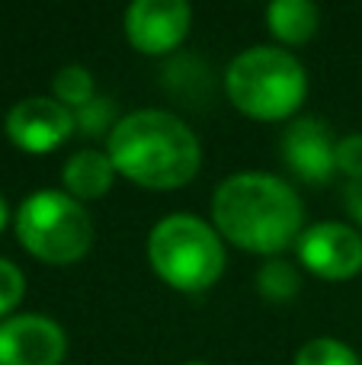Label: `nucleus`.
Masks as SVG:
<instances>
[{
	"instance_id": "nucleus-7",
	"label": "nucleus",
	"mask_w": 362,
	"mask_h": 365,
	"mask_svg": "<svg viewBox=\"0 0 362 365\" xmlns=\"http://www.w3.org/2000/svg\"><path fill=\"white\" fill-rule=\"evenodd\" d=\"M74 113L61 106L51 96H29L19 100L16 106L6 113V135L19 151L45 154L61 148L64 141L74 135Z\"/></svg>"
},
{
	"instance_id": "nucleus-21",
	"label": "nucleus",
	"mask_w": 362,
	"mask_h": 365,
	"mask_svg": "<svg viewBox=\"0 0 362 365\" xmlns=\"http://www.w3.org/2000/svg\"><path fill=\"white\" fill-rule=\"evenodd\" d=\"M190 365H202V362H190Z\"/></svg>"
},
{
	"instance_id": "nucleus-2",
	"label": "nucleus",
	"mask_w": 362,
	"mask_h": 365,
	"mask_svg": "<svg viewBox=\"0 0 362 365\" xmlns=\"http://www.w3.org/2000/svg\"><path fill=\"white\" fill-rule=\"evenodd\" d=\"M106 154L115 173L145 189H180L199 173L202 148L180 115L138 109L119 119Z\"/></svg>"
},
{
	"instance_id": "nucleus-5",
	"label": "nucleus",
	"mask_w": 362,
	"mask_h": 365,
	"mask_svg": "<svg viewBox=\"0 0 362 365\" xmlns=\"http://www.w3.org/2000/svg\"><path fill=\"white\" fill-rule=\"evenodd\" d=\"M16 237L42 263L68 266L87 257L93 244V221L74 195L42 189L19 205Z\"/></svg>"
},
{
	"instance_id": "nucleus-10",
	"label": "nucleus",
	"mask_w": 362,
	"mask_h": 365,
	"mask_svg": "<svg viewBox=\"0 0 362 365\" xmlns=\"http://www.w3.org/2000/svg\"><path fill=\"white\" fill-rule=\"evenodd\" d=\"M282 158L289 170L311 186H324L337 170V141L324 119H295L282 135Z\"/></svg>"
},
{
	"instance_id": "nucleus-8",
	"label": "nucleus",
	"mask_w": 362,
	"mask_h": 365,
	"mask_svg": "<svg viewBox=\"0 0 362 365\" xmlns=\"http://www.w3.org/2000/svg\"><path fill=\"white\" fill-rule=\"evenodd\" d=\"M190 19L183 0H135L125 10V36L141 55H167L186 38Z\"/></svg>"
},
{
	"instance_id": "nucleus-11",
	"label": "nucleus",
	"mask_w": 362,
	"mask_h": 365,
	"mask_svg": "<svg viewBox=\"0 0 362 365\" xmlns=\"http://www.w3.org/2000/svg\"><path fill=\"white\" fill-rule=\"evenodd\" d=\"M61 177H64L68 195H74L77 202H87V199H100L103 192H109V186L115 180V167L109 160V154L87 148V151L71 154Z\"/></svg>"
},
{
	"instance_id": "nucleus-1",
	"label": "nucleus",
	"mask_w": 362,
	"mask_h": 365,
	"mask_svg": "<svg viewBox=\"0 0 362 365\" xmlns=\"http://www.w3.org/2000/svg\"><path fill=\"white\" fill-rule=\"evenodd\" d=\"M212 218L222 237L260 257H276L305 231V208L286 180L273 173H234L215 189Z\"/></svg>"
},
{
	"instance_id": "nucleus-18",
	"label": "nucleus",
	"mask_w": 362,
	"mask_h": 365,
	"mask_svg": "<svg viewBox=\"0 0 362 365\" xmlns=\"http://www.w3.org/2000/svg\"><path fill=\"white\" fill-rule=\"evenodd\" d=\"M337 170L350 180H362V135H346L337 141Z\"/></svg>"
},
{
	"instance_id": "nucleus-20",
	"label": "nucleus",
	"mask_w": 362,
	"mask_h": 365,
	"mask_svg": "<svg viewBox=\"0 0 362 365\" xmlns=\"http://www.w3.org/2000/svg\"><path fill=\"white\" fill-rule=\"evenodd\" d=\"M4 225H6V202H4V195H0V231H4Z\"/></svg>"
},
{
	"instance_id": "nucleus-17",
	"label": "nucleus",
	"mask_w": 362,
	"mask_h": 365,
	"mask_svg": "<svg viewBox=\"0 0 362 365\" xmlns=\"http://www.w3.org/2000/svg\"><path fill=\"white\" fill-rule=\"evenodd\" d=\"M23 292H26V279L19 272V266L10 263V259H0V317L10 314L23 302Z\"/></svg>"
},
{
	"instance_id": "nucleus-9",
	"label": "nucleus",
	"mask_w": 362,
	"mask_h": 365,
	"mask_svg": "<svg viewBox=\"0 0 362 365\" xmlns=\"http://www.w3.org/2000/svg\"><path fill=\"white\" fill-rule=\"evenodd\" d=\"M64 330L51 317L19 314L0 324V365H61Z\"/></svg>"
},
{
	"instance_id": "nucleus-3",
	"label": "nucleus",
	"mask_w": 362,
	"mask_h": 365,
	"mask_svg": "<svg viewBox=\"0 0 362 365\" xmlns=\"http://www.w3.org/2000/svg\"><path fill=\"white\" fill-rule=\"evenodd\" d=\"M224 90L244 115L276 122L292 115L305 103L308 74L295 55L273 45H257L231 61Z\"/></svg>"
},
{
	"instance_id": "nucleus-19",
	"label": "nucleus",
	"mask_w": 362,
	"mask_h": 365,
	"mask_svg": "<svg viewBox=\"0 0 362 365\" xmlns=\"http://www.w3.org/2000/svg\"><path fill=\"white\" fill-rule=\"evenodd\" d=\"M343 199H346V212H350V218L362 227V180H350V182H346Z\"/></svg>"
},
{
	"instance_id": "nucleus-13",
	"label": "nucleus",
	"mask_w": 362,
	"mask_h": 365,
	"mask_svg": "<svg viewBox=\"0 0 362 365\" xmlns=\"http://www.w3.org/2000/svg\"><path fill=\"white\" fill-rule=\"evenodd\" d=\"M257 289H260V295L269 298V302H289V298H295V292L301 289V276L289 259L269 257L267 263L260 266V272H257Z\"/></svg>"
},
{
	"instance_id": "nucleus-16",
	"label": "nucleus",
	"mask_w": 362,
	"mask_h": 365,
	"mask_svg": "<svg viewBox=\"0 0 362 365\" xmlns=\"http://www.w3.org/2000/svg\"><path fill=\"white\" fill-rule=\"evenodd\" d=\"M115 125H119V119H115V103L109 100V96H93L87 106L74 109V128L81 135H87V138H96V135H103V132L113 135Z\"/></svg>"
},
{
	"instance_id": "nucleus-15",
	"label": "nucleus",
	"mask_w": 362,
	"mask_h": 365,
	"mask_svg": "<svg viewBox=\"0 0 362 365\" xmlns=\"http://www.w3.org/2000/svg\"><path fill=\"white\" fill-rule=\"evenodd\" d=\"M295 365H362L359 353L353 346L331 336H318V340H308L305 346L295 353Z\"/></svg>"
},
{
	"instance_id": "nucleus-6",
	"label": "nucleus",
	"mask_w": 362,
	"mask_h": 365,
	"mask_svg": "<svg viewBox=\"0 0 362 365\" xmlns=\"http://www.w3.org/2000/svg\"><path fill=\"white\" fill-rule=\"evenodd\" d=\"M299 257L314 276L346 282L362 269V234L340 221H321L301 231Z\"/></svg>"
},
{
	"instance_id": "nucleus-14",
	"label": "nucleus",
	"mask_w": 362,
	"mask_h": 365,
	"mask_svg": "<svg viewBox=\"0 0 362 365\" xmlns=\"http://www.w3.org/2000/svg\"><path fill=\"white\" fill-rule=\"evenodd\" d=\"M51 93H55V100L61 103V106H68L71 113H74V109L87 106V103L93 100L96 87H93V77H90L87 68L68 64V68H61L55 74V81H51Z\"/></svg>"
},
{
	"instance_id": "nucleus-12",
	"label": "nucleus",
	"mask_w": 362,
	"mask_h": 365,
	"mask_svg": "<svg viewBox=\"0 0 362 365\" xmlns=\"http://www.w3.org/2000/svg\"><path fill=\"white\" fill-rule=\"evenodd\" d=\"M267 23H269V32L282 45H301L318 32L321 13L308 0H276L267 10Z\"/></svg>"
},
{
	"instance_id": "nucleus-4",
	"label": "nucleus",
	"mask_w": 362,
	"mask_h": 365,
	"mask_svg": "<svg viewBox=\"0 0 362 365\" xmlns=\"http://www.w3.org/2000/svg\"><path fill=\"white\" fill-rule=\"evenodd\" d=\"M148 259L170 289L205 292L224 272V244L196 215H167L148 237Z\"/></svg>"
}]
</instances>
